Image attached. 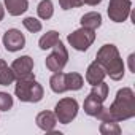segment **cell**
<instances>
[{"instance_id":"6da1fadb","label":"cell","mask_w":135,"mask_h":135,"mask_svg":"<svg viewBox=\"0 0 135 135\" xmlns=\"http://www.w3.org/2000/svg\"><path fill=\"white\" fill-rule=\"evenodd\" d=\"M135 116V94L130 88L118 91L114 102L99 114L100 121H126Z\"/></svg>"},{"instance_id":"7a4b0ae2","label":"cell","mask_w":135,"mask_h":135,"mask_svg":"<svg viewBox=\"0 0 135 135\" xmlns=\"http://www.w3.org/2000/svg\"><path fill=\"white\" fill-rule=\"evenodd\" d=\"M95 60L103 67L107 75H110L111 80L119 81L124 78V62L119 56V51L114 45H103L95 56Z\"/></svg>"},{"instance_id":"3957f363","label":"cell","mask_w":135,"mask_h":135,"mask_svg":"<svg viewBox=\"0 0 135 135\" xmlns=\"http://www.w3.org/2000/svg\"><path fill=\"white\" fill-rule=\"evenodd\" d=\"M15 94L21 102H29V103H37L43 99V88L38 84L33 78H21L16 80L15 86Z\"/></svg>"},{"instance_id":"277c9868","label":"cell","mask_w":135,"mask_h":135,"mask_svg":"<svg viewBox=\"0 0 135 135\" xmlns=\"http://www.w3.org/2000/svg\"><path fill=\"white\" fill-rule=\"evenodd\" d=\"M54 114H56V119L60 124L72 122L78 114V102L75 99H72V97H65V99L59 100L56 103Z\"/></svg>"},{"instance_id":"5b68a950","label":"cell","mask_w":135,"mask_h":135,"mask_svg":"<svg viewBox=\"0 0 135 135\" xmlns=\"http://www.w3.org/2000/svg\"><path fill=\"white\" fill-rule=\"evenodd\" d=\"M69 62V52H67V48L64 46V43L59 40L54 46H52V52L46 57V69L52 73L56 72H62L64 67Z\"/></svg>"},{"instance_id":"8992f818","label":"cell","mask_w":135,"mask_h":135,"mask_svg":"<svg viewBox=\"0 0 135 135\" xmlns=\"http://www.w3.org/2000/svg\"><path fill=\"white\" fill-rule=\"evenodd\" d=\"M94 40H95V30L88 29V27H81L67 37V41L76 51H86L94 43Z\"/></svg>"},{"instance_id":"52a82bcc","label":"cell","mask_w":135,"mask_h":135,"mask_svg":"<svg viewBox=\"0 0 135 135\" xmlns=\"http://www.w3.org/2000/svg\"><path fill=\"white\" fill-rule=\"evenodd\" d=\"M132 3L130 0H110L108 16L113 22H124L130 15Z\"/></svg>"},{"instance_id":"ba28073f","label":"cell","mask_w":135,"mask_h":135,"mask_svg":"<svg viewBox=\"0 0 135 135\" xmlns=\"http://www.w3.org/2000/svg\"><path fill=\"white\" fill-rule=\"evenodd\" d=\"M11 70L15 73L16 80L21 78H33V59L30 56H21L13 60L11 64Z\"/></svg>"},{"instance_id":"9c48e42d","label":"cell","mask_w":135,"mask_h":135,"mask_svg":"<svg viewBox=\"0 0 135 135\" xmlns=\"http://www.w3.org/2000/svg\"><path fill=\"white\" fill-rule=\"evenodd\" d=\"M3 46L10 52L21 51L26 46V37H24V33H21V30H18V29H8L3 33Z\"/></svg>"},{"instance_id":"30bf717a","label":"cell","mask_w":135,"mask_h":135,"mask_svg":"<svg viewBox=\"0 0 135 135\" xmlns=\"http://www.w3.org/2000/svg\"><path fill=\"white\" fill-rule=\"evenodd\" d=\"M103 102L105 100H102L100 97H97V95H94L92 92H89V95L86 97V100H84V103H83V108H84V113L86 114H89V116H92V118H99V114L103 111Z\"/></svg>"},{"instance_id":"8fae6325","label":"cell","mask_w":135,"mask_h":135,"mask_svg":"<svg viewBox=\"0 0 135 135\" xmlns=\"http://www.w3.org/2000/svg\"><path fill=\"white\" fill-rule=\"evenodd\" d=\"M105 76H107V73H105V70H103V67H102L97 60H94V62L88 67V70H86V81H88L91 86L102 83V81L105 80Z\"/></svg>"},{"instance_id":"7c38bea8","label":"cell","mask_w":135,"mask_h":135,"mask_svg":"<svg viewBox=\"0 0 135 135\" xmlns=\"http://www.w3.org/2000/svg\"><path fill=\"white\" fill-rule=\"evenodd\" d=\"M35 122H37V126H38L41 130H45V132H52L54 127H56V124H57V119H56V114H54L52 111H41V113L37 114Z\"/></svg>"},{"instance_id":"4fadbf2b","label":"cell","mask_w":135,"mask_h":135,"mask_svg":"<svg viewBox=\"0 0 135 135\" xmlns=\"http://www.w3.org/2000/svg\"><path fill=\"white\" fill-rule=\"evenodd\" d=\"M64 84H65V91H80L84 84V80L80 73L70 72V73H64Z\"/></svg>"},{"instance_id":"5bb4252c","label":"cell","mask_w":135,"mask_h":135,"mask_svg":"<svg viewBox=\"0 0 135 135\" xmlns=\"http://www.w3.org/2000/svg\"><path fill=\"white\" fill-rule=\"evenodd\" d=\"M3 2H5V8L11 16H21L29 8L27 0H3Z\"/></svg>"},{"instance_id":"9a60e30c","label":"cell","mask_w":135,"mask_h":135,"mask_svg":"<svg viewBox=\"0 0 135 135\" xmlns=\"http://www.w3.org/2000/svg\"><path fill=\"white\" fill-rule=\"evenodd\" d=\"M102 26V15L97 11H89L86 15H83L81 18V27H88V29H99Z\"/></svg>"},{"instance_id":"2e32d148","label":"cell","mask_w":135,"mask_h":135,"mask_svg":"<svg viewBox=\"0 0 135 135\" xmlns=\"http://www.w3.org/2000/svg\"><path fill=\"white\" fill-rule=\"evenodd\" d=\"M15 73L11 70V67H8V64L3 60V59H0V84L2 86H10L13 84L15 81Z\"/></svg>"},{"instance_id":"e0dca14e","label":"cell","mask_w":135,"mask_h":135,"mask_svg":"<svg viewBox=\"0 0 135 135\" xmlns=\"http://www.w3.org/2000/svg\"><path fill=\"white\" fill-rule=\"evenodd\" d=\"M57 41H59V33L56 30H49L38 40V46L40 49H51Z\"/></svg>"},{"instance_id":"ac0fdd59","label":"cell","mask_w":135,"mask_h":135,"mask_svg":"<svg viewBox=\"0 0 135 135\" xmlns=\"http://www.w3.org/2000/svg\"><path fill=\"white\" fill-rule=\"evenodd\" d=\"M49 86H51L52 92H56V94H62V92H65L64 72H56V73H52V76H51V80H49Z\"/></svg>"},{"instance_id":"d6986e66","label":"cell","mask_w":135,"mask_h":135,"mask_svg":"<svg viewBox=\"0 0 135 135\" xmlns=\"http://www.w3.org/2000/svg\"><path fill=\"white\" fill-rule=\"evenodd\" d=\"M99 130L102 135H119L121 133V127L116 121H102Z\"/></svg>"},{"instance_id":"ffe728a7","label":"cell","mask_w":135,"mask_h":135,"mask_svg":"<svg viewBox=\"0 0 135 135\" xmlns=\"http://www.w3.org/2000/svg\"><path fill=\"white\" fill-rule=\"evenodd\" d=\"M37 13L41 19H49L54 13V7H52V2L51 0H41L37 7Z\"/></svg>"},{"instance_id":"44dd1931","label":"cell","mask_w":135,"mask_h":135,"mask_svg":"<svg viewBox=\"0 0 135 135\" xmlns=\"http://www.w3.org/2000/svg\"><path fill=\"white\" fill-rule=\"evenodd\" d=\"M22 24H24V27H26L29 32H32V33H37V32H40V30H41V22H40L38 19L32 18V16L26 18V19L22 21Z\"/></svg>"},{"instance_id":"7402d4cb","label":"cell","mask_w":135,"mask_h":135,"mask_svg":"<svg viewBox=\"0 0 135 135\" xmlns=\"http://www.w3.org/2000/svg\"><path fill=\"white\" fill-rule=\"evenodd\" d=\"M13 107V97L8 92H0V111H8Z\"/></svg>"},{"instance_id":"603a6c76","label":"cell","mask_w":135,"mask_h":135,"mask_svg":"<svg viewBox=\"0 0 135 135\" xmlns=\"http://www.w3.org/2000/svg\"><path fill=\"white\" fill-rule=\"evenodd\" d=\"M59 5L62 10H70V8H78L84 5V0H59Z\"/></svg>"},{"instance_id":"cb8c5ba5","label":"cell","mask_w":135,"mask_h":135,"mask_svg":"<svg viewBox=\"0 0 135 135\" xmlns=\"http://www.w3.org/2000/svg\"><path fill=\"white\" fill-rule=\"evenodd\" d=\"M102 2V0H84V3L86 5H91V7H95V5H99Z\"/></svg>"},{"instance_id":"d4e9b609","label":"cell","mask_w":135,"mask_h":135,"mask_svg":"<svg viewBox=\"0 0 135 135\" xmlns=\"http://www.w3.org/2000/svg\"><path fill=\"white\" fill-rule=\"evenodd\" d=\"M133 57H135L133 54H130V56H129V67H130V72H133V73H135V69H133Z\"/></svg>"},{"instance_id":"484cf974","label":"cell","mask_w":135,"mask_h":135,"mask_svg":"<svg viewBox=\"0 0 135 135\" xmlns=\"http://www.w3.org/2000/svg\"><path fill=\"white\" fill-rule=\"evenodd\" d=\"M3 16H5V10H3V7H2V3H0V21L3 19Z\"/></svg>"}]
</instances>
